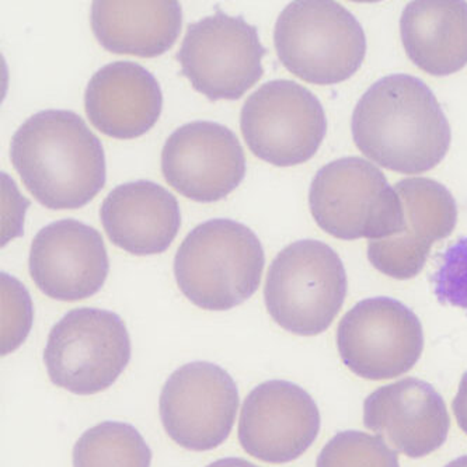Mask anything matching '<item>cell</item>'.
I'll return each mask as SVG.
<instances>
[{"label":"cell","mask_w":467,"mask_h":467,"mask_svg":"<svg viewBox=\"0 0 467 467\" xmlns=\"http://www.w3.org/2000/svg\"><path fill=\"white\" fill-rule=\"evenodd\" d=\"M352 138L373 163L401 174H421L451 148L450 122L419 78L399 73L373 83L352 113Z\"/></svg>","instance_id":"6da1fadb"},{"label":"cell","mask_w":467,"mask_h":467,"mask_svg":"<svg viewBox=\"0 0 467 467\" xmlns=\"http://www.w3.org/2000/svg\"><path fill=\"white\" fill-rule=\"evenodd\" d=\"M10 161L26 189L52 211L79 210L107 182L100 140L67 109H44L13 135Z\"/></svg>","instance_id":"7a4b0ae2"},{"label":"cell","mask_w":467,"mask_h":467,"mask_svg":"<svg viewBox=\"0 0 467 467\" xmlns=\"http://www.w3.org/2000/svg\"><path fill=\"white\" fill-rule=\"evenodd\" d=\"M265 255L252 229L210 219L192 229L174 257V276L187 299L211 312L244 304L260 288Z\"/></svg>","instance_id":"3957f363"},{"label":"cell","mask_w":467,"mask_h":467,"mask_svg":"<svg viewBox=\"0 0 467 467\" xmlns=\"http://www.w3.org/2000/svg\"><path fill=\"white\" fill-rule=\"evenodd\" d=\"M274 46L292 75L312 85H337L358 72L367 36L349 10L333 0H297L276 18Z\"/></svg>","instance_id":"277c9868"},{"label":"cell","mask_w":467,"mask_h":467,"mask_svg":"<svg viewBox=\"0 0 467 467\" xmlns=\"http://www.w3.org/2000/svg\"><path fill=\"white\" fill-rule=\"evenodd\" d=\"M348 279L340 255L319 240L291 243L268 268L265 302L274 322L296 336L330 327L346 301Z\"/></svg>","instance_id":"5b68a950"},{"label":"cell","mask_w":467,"mask_h":467,"mask_svg":"<svg viewBox=\"0 0 467 467\" xmlns=\"http://www.w3.org/2000/svg\"><path fill=\"white\" fill-rule=\"evenodd\" d=\"M309 207L320 229L341 240H382L403 225V205L379 167L343 158L322 167L309 190Z\"/></svg>","instance_id":"8992f818"},{"label":"cell","mask_w":467,"mask_h":467,"mask_svg":"<svg viewBox=\"0 0 467 467\" xmlns=\"http://www.w3.org/2000/svg\"><path fill=\"white\" fill-rule=\"evenodd\" d=\"M130 361V338L117 313L70 310L49 331L44 364L49 380L73 395L91 396L117 382Z\"/></svg>","instance_id":"52a82bcc"},{"label":"cell","mask_w":467,"mask_h":467,"mask_svg":"<svg viewBox=\"0 0 467 467\" xmlns=\"http://www.w3.org/2000/svg\"><path fill=\"white\" fill-rule=\"evenodd\" d=\"M265 52L257 27L216 9L189 26L176 59L201 95L211 101L239 100L265 75Z\"/></svg>","instance_id":"ba28073f"},{"label":"cell","mask_w":467,"mask_h":467,"mask_svg":"<svg viewBox=\"0 0 467 467\" xmlns=\"http://www.w3.org/2000/svg\"><path fill=\"white\" fill-rule=\"evenodd\" d=\"M244 142L253 155L278 167L306 163L319 150L327 119L319 99L294 80H271L243 104Z\"/></svg>","instance_id":"9c48e42d"},{"label":"cell","mask_w":467,"mask_h":467,"mask_svg":"<svg viewBox=\"0 0 467 467\" xmlns=\"http://www.w3.org/2000/svg\"><path fill=\"white\" fill-rule=\"evenodd\" d=\"M346 367L357 377L386 380L416 367L424 349V331L413 310L393 297H369L346 313L337 330Z\"/></svg>","instance_id":"30bf717a"},{"label":"cell","mask_w":467,"mask_h":467,"mask_svg":"<svg viewBox=\"0 0 467 467\" xmlns=\"http://www.w3.org/2000/svg\"><path fill=\"white\" fill-rule=\"evenodd\" d=\"M239 410V389L219 365H182L164 383L159 399L161 425L177 445L208 452L225 442Z\"/></svg>","instance_id":"8fae6325"},{"label":"cell","mask_w":467,"mask_h":467,"mask_svg":"<svg viewBox=\"0 0 467 467\" xmlns=\"http://www.w3.org/2000/svg\"><path fill=\"white\" fill-rule=\"evenodd\" d=\"M320 425L319 407L305 389L288 380H267L243 401L237 437L257 461L284 464L309 450Z\"/></svg>","instance_id":"7c38bea8"},{"label":"cell","mask_w":467,"mask_h":467,"mask_svg":"<svg viewBox=\"0 0 467 467\" xmlns=\"http://www.w3.org/2000/svg\"><path fill=\"white\" fill-rule=\"evenodd\" d=\"M161 171L182 197L216 202L234 192L246 176V156L239 138L225 125L192 121L167 138Z\"/></svg>","instance_id":"4fadbf2b"},{"label":"cell","mask_w":467,"mask_h":467,"mask_svg":"<svg viewBox=\"0 0 467 467\" xmlns=\"http://www.w3.org/2000/svg\"><path fill=\"white\" fill-rule=\"evenodd\" d=\"M28 271L36 288L55 301L95 296L109 271L103 237L77 219L52 222L34 236Z\"/></svg>","instance_id":"5bb4252c"},{"label":"cell","mask_w":467,"mask_h":467,"mask_svg":"<svg viewBox=\"0 0 467 467\" xmlns=\"http://www.w3.org/2000/svg\"><path fill=\"white\" fill-rule=\"evenodd\" d=\"M393 187L403 205V225L388 239L369 240L368 260L391 278H414L424 268L432 244L455 231L458 205L450 190L435 180L411 177Z\"/></svg>","instance_id":"9a60e30c"},{"label":"cell","mask_w":467,"mask_h":467,"mask_svg":"<svg viewBox=\"0 0 467 467\" xmlns=\"http://www.w3.org/2000/svg\"><path fill=\"white\" fill-rule=\"evenodd\" d=\"M364 424L411 459L440 450L450 434L451 419L434 386L406 378L382 386L364 403Z\"/></svg>","instance_id":"2e32d148"},{"label":"cell","mask_w":467,"mask_h":467,"mask_svg":"<svg viewBox=\"0 0 467 467\" xmlns=\"http://www.w3.org/2000/svg\"><path fill=\"white\" fill-rule=\"evenodd\" d=\"M85 109L101 134L135 140L152 130L161 119L163 93L156 78L142 65L111 62L88 80Z\"/></svg>","instance_id":"e0dca14e"},{"label":"cell","mask_w":467,"mask_h":467,"mask_svg":"<svg viewBox=\"0 0 467 467\" xmlns=\"http://www.w3.org/2000/svg\"><path fill=\"white\" fill-rule=\"evenodd\" d=\"M100 221L119 249L132 255L161 254L182 228L179 201L169 190L149 180L125 182L101 203Z\"/></svg>","instance_id":"ac0fdd59"},{"label":"cell","mask_w":467,"mask_h":467,"mask_svg":"<svg viewBox=\"0 0 467 467\" xmlns=\"http://www.w3.org/2000/svg\"><path fill=\"white\" fill-rule=\"evenodd\" d=\"M90 25L107 51L156 58L179 38L182 9L176 0H96Z\"/></svg>","instance_id":"d6986e66"},{"label":"cell","mask_w":467,"mask_h":467,"mask_svg":"<svg viewBox=\"0 0 467 467\" xmlns=\"http://www.w3.org/2000/svg\"><path fill=\"white\" fill-rule=\"evenodd\" d=\"M400 36L417 67L432 77H450L467 65V4L414 0L401 13Z\"/></svg>","instance_id":"ffe728a7"},{"label":"cell","mask_w":467,"mask_h":467,"mask_svg":"<svg viewBox=\"0 0 467 467\" xmlns=\"http://www.w3.org/2000/svg\"><path fill=\"white\" fill-rule=\"evenodd\" d=\"M73 467H150L152 451L134 425L103 421L73 446Z\"/></svg>","instance_id":"44dd1931"},{"label":"cell","mask_w":467,"mask_h":467,"mask_svg":"<svg viewBox=\"0 0 467 467\" xmlns=\"http://www.w3.org/2000/svg\"><path fill=\"white\" fill-rule=\"evenodd\" d=\"M316 467H400L398 453L379 435L338 432L320 452Z\"/></svg>","instance_id":"7402d4cb"},{"label":"cell","mask_w":467,"mask_h":467,"mask_svg":"<svg viewBox=\"0 0 467 467\" xmlns=\"http://www.w3.org/2000/svg\"><path fill=\"white\" fill-rule=\"evenodd\" d=\"M2 281V357L12 354L25 343L33 327V301L26 286L10 274Z\"/></svg>","instance_id":"603a6c76"},{"label":"cell","mask_w":467,"mask_h":467,"mask_svg":"<svg viewBox=\"0 0 467 467\" xmlns=\"http://www.w3.org/2000/svg\"><path fill=\"white\" fill-rule=\"evenodd\" d=\"M431 283L440 304L467 312V237H461L441 254Z\"/></svg>","instance_id":"cb8c5ba5"},{"label":"cell","mask_w":467,"mask_h":467,"mask_svg":"<svg viewBox=\"0 0 467 467\" xmlns=\"http://www.w3.org/2000/svg\"><path fill=\"white\" fill-rule=\"evenodd\" d=\"M4 182V228H2V246L7 244L13 237L23 234V213L18 210L26 211V207H20L18 203L25 202L22 195L16 190L15 182L9 174H2Z\"/></svg>","instance_id":"d4e9b609"},{"label":"cell","mask_w":467,"mask_h":467,"mask_svg":"<svg viewBox=\"0 0 467 467\" xmlns=\"http://www.w3.org/2000/svg\"><path fill=\"white\" fill-rule=\"evenodd\" d=\"M452 407L459 427L467 435V372L459 383L458 395L453 400Z\"/></svg>","instance_id":"484cf974"},{"label":"cell","mask_w":467,"mask_h":467,"mask_svg":"<svg viewBox=\"0 0 467 467\" xmlns=\"http://www.w3.org/2000/svg\"><path fill=\"white\" fill-rule=\"evenodd\" d=\"M207 467H258L253 464L252 462L246 461L242 458H223L219 461L213 462Z\"/></svg>","instance_id":"4316f807"},{"label":"cell","mask_w":467,"mask_h":467,"mask_svg":"<svg viewBox=\"0 0 467 467\" xmlns=\"http://www.w3.org/2000/svg\"><path fill=\"white\" fill-rule=\"evenodd\" d=\"M445 467H467V455L461 456V458L455 459L451 463L446 464Z\"/></svg>","instance_id":"83f0119b"}]
</instances>
